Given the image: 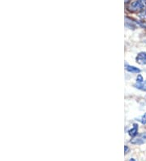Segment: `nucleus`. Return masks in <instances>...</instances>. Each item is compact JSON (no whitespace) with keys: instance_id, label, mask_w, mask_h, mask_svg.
Returning a JSON list of instances; mask_svg holds the SVG:
<instances>
[{"instance_id":"obj_1","label":"nucleus","mask_w":146,"mask_h":161,"mask_svg":"<svg viewBox=\"0 0 146 161\" xmlns=\"http://www.w3.org/2000/svg\"><path fill=\"white\" fill-rule=\"evenodd\" d=\"M146 7V1L145 0H134L131 2L128 5V9L130 11H135L138 10H143Z\"/></svg>"},{"instance_id":"obj_2","label":"nucleus","mask_w":146,"mask_h":161,"mask_svg":"<svg viewBox=\"0 0 146 161\" xmlns=\"http://www.w3.org/2000/svg\"><path fill=\"white\" fill-rule=\"evenodd\" d=\"M131 144L134 145H142L146 143V132L138 135V137L135 138L134 139H131L130 141Z\"/></svg>"},{"instance_id":"obj_3","label":"nucleus","mask_w":146,"mask_h":161,"mask_svg":"<svg viewBox=\"0 0 146 161\" xmlns=\"http://www.w3.org/2000/svg\"><path fill=\"white\" fill-rule=\"evenodd\" d=\"M135 61L141 65H146V52L142 51L137 55L136 58H135Z\"/></svg>"},{"instance_id":"obj_4","label":"nucleus","mask_w":146,"mask_h":161,"mask_svg":"<svg viewBox=\"0 0 146 161\" xmlns=\"http://www.w3.org/2000/svg\"><path fill=\"white\" fill-rule=\"evenodd\" d=\"M125 68H126V70L129 73H141V69L136 68L135 66H131V65H125Z\"/></svg>"},{"instance_id":"obj_5","label":"nucleus","mask_w":146,"mask_h":161,"mask_svg":"<svg viewBox=\"0 0 146 161\" xmlns=\"http://www.w3.org/2000/svg\"><path fill=\"white\" fill-rule=\"evenodd\" d=\"M139 125L137 124H133V127L131 129L128 130V134H129L131 137H135L136 136V134H138V127Z\"/></svg>"},{"instance_id":"obj_6","label":"nucleus","mask_w":146,"mask_h":161,"mask_svg":"<svg viewBox=\"0 0 146 161\" xmlns=\"http://www.w3.org/2000/svg\"><path fill=\"white\" fill-rule=\"evenodd\" d=\"M134 86H135L136 89H139V90H141L146 91V80H144L142 83H135Z\"/></svg>"},{"instance_id":"obj_7","label":"nucleus","mask_w":146,"mask_h":161,"mask_svg":"<svg viewBox=\"0 0 146 161\" xmlns=\"http://www.w3.org/2000/svg\"><path fill=\"white\" fill-rule=\"evenodd\" d=\"M140 121H141L143 124H146V113H145V114L141 116V119H140Z\"/></svg>"},{"instance_id":"obj_8","label":"nucleus","mask_w":146,"mask_h":161,"mask_svg":"<svg viewBox=\"0 0 146 161\" xmlns=\"http://www.w3.org/2000/svg\"><path fill=\"white\" fill-rule=\"evenodd\" d=\"M144 81V78L141 75H138L136 77V83H142Z\"/></svg>"},{"instance_id":"obj_9","label":"nucleus","mask_w":146,"mask_h":161,"mask_svg":"<svg viewBox=\"0 0 146 161\" xmlns=\"http://www.w3.org/2000/svg\"><path fill=\"white\" fill-rule=\"evenodd\" d=\"M128 150H129V148H128V146H124L125 153H128Z\"/></svg>"},{"instance_id":"obj_10","label":"nucleus","mask_w":146,"mask_h":161,"mask_svg":"<svg viewBox=\"0 0 146 161\" xmlns=\"http://www.w3.org/2000/svg\"><path fill=\"white\" fill-rule=\"evenodd\" d=\"M129 161H135V159H133V158H131V160H130Z\"/></svg>"},{"instance_id":"obj_11","label":"nucleus","mask_w":146,"mask_h":161,"mask_svg":"<svg viewBox=\"0 0 146 161\" xmlns=\"http://www.w3.org/2000/svg\"><path fill=\"white\" fill-rule=\"evenodd\" d=\"M145 100H146V96H145Z\"/></svg>"}]
</instances>
